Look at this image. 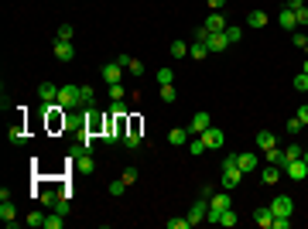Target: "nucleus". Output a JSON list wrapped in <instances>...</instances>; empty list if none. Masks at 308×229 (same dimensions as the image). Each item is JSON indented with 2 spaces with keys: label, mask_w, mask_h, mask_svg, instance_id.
<instances>
[{
  "label": "nucleus",
  "mask_w": 308,
  "mask_h": 229,
  "mask_svg": "<svg viewBox=\"0 0 308 229\" xmlns=\"http://www.w3.org/2000/svg\"><path fill=\"white\" fill-rule=\"evenodd\" d=\"M253 222H257L260 229L274 226V212H270V205H267V209H257V212H253Z\"/></svg>",
  "instance_id": "20"
},
{
  "label": "nucleus",
  "mask_w": 308,
  "mask_h": 229,
  "mask_svg": "<svg viewBox=\"0 0 308 229\" xmlns=\"http://www.w3.org/2000/svg\"><path fill=\"white\" fill-rule=\"evenodd\" d=\"M99 76H103V82H106V86H113V82H120V79H123V65H120V62H106V65L99 69Z\"/></svg>",
  "instance_id": "5"
},
{
  "label": "nucleus",
  "mask_w": 308,
  "mask_h": 229,
  "mask_svg": "<svg viewBox=\"0 0 308 229\" xmlns=\"http://www.w3.org/2000/svg\"><path fill=\"white\" fill-rule=\"evenodd\" d=\"M38 99H41V103H55V99H58V86L41 82V86H38Z\"/></svg>",
  "instance_id": "19"
},
{
  "label": "nucleus",
  "mask_w": 308,
  "mask_h": 229,
  "mask_svg": "<svg viewBox=\"0 0 308 229\" xmlns=\"http://www.w3.org/2000/svg\"><path fill=\"white\" fill-rule=\"evenodd\" d=\"M172 58H189V45L185 41H172Z\"/></svg>",
  "instance_id": "29"
},
{
  "label": "nucleus",
  "mask_w": 308,
  "mask_h": 229,
  "mask_svg": "<svg viewBox=\"0 0 308 229\" xmlns=\"http://www.w3.org/2000/svg\"><path fill=\"white\" fill-rule=\"evenodd\" d=\"M284 127H288V134L294 137V134H301V127H305V123H301L298 116H291V120H288V123H284Z\"/></svg>",
  "instance_id": "38"
},
{
  "label": "nucleus",
  "mask_w": 308,
  "mask_h": 229,
  "mask_svg": "<svg viewBox=\"0 0 308 229\" xmlns=\"http://www.w3.org/2000/svg\"><path fill=\"white\" fill-rule=\"evenodd\" d=\"M281 171H284V168H277V164H267V168L260 171V181H264V185H277Z\"/></svg>",
  "instance_id": "21"
},
{
  "label": "nucleus",
  "mask_w": 308,
  "mask_h": 229,
  "mask_svg": "<svg viewBox=\"0 0 308 229\" xmlns=\"http://www.w3.org/2000/svg\"><path fill=\"white\" fill-rule=\"evenodd\" d=\"M267 14H264V11H250V18H247V24H250V28H267Z\"/></svg>",
  "instance_id": "26"
},
{
  "label": "nucleus",
  "mask_w": 308,
  "mask_h": 229,
  "mask_svg": "<svg viewBox=\"0 0 308 229\" xmlns=\"http://www.w3.org/2000/svg\"><path fill=\"white\" fill-rule=\"evenodd\" d=\"M0 219L7 222V229L18 226V212H14V205H11V198H7V202H0Z\"/></svg>",
  "instance_id": "16"
},
{
  "label": "nucleus",
  "mask_w": 308,
  "mask_h": 229,
  "mask_svg": "<svg viewBox=\"0 0 308 229\" xmlns=\"http://www.w3.org/2000/svg\"><path fill=\"white\" fill-rule=\"evenodd\" d=\"M284 154H288V161H298V157L305 154V147H301V144L294 140V144H288V147H284Z\"/></svg>",
  "instance_id": "32"
},
{
  "label": "nucleus",
  "mask_w": 308,
  "mask_h": 229,
  "mask_svg": "<svg viewBox=\"0 0 308 229\" xmlns=\"http://www.w3.org/2000/svg\"><path fill=\"white\" fill-rule=\"evenodd\" d=\"M294 89H298V93H308V76H305V72L294 76Z\"/></svg>",
  "instance_id": "39"
},
{
  "label": "nucleus",
  "mask_w": 308,
  "mask_h": 229,
  "mask_svg": "<svg viewBox=\"0 0 308 229\" xmlns=\"http://www.w3.org/2000/svg\"><path fill=\"white\" fill-rule=\"evenodd\" d=\"M206 4H209L212 11H223V7H226V0H206Z\"/></svg>",
  "instance_id": "49"
},
{
  "label": "nucleus",
  "mask_w": 308,
  "mask_h": 229,
  "mask_svg": "<svg viewBox=\"0 0 308 229\" xmlns=\"http://www.w3.org/2000/svg\"><path fill=\"white\" fill-rule=\"evenodd\" d=\"M294 116H298L301 123H308V103H305V106H298V113H294Z\"/></svg>",
  "instance_id": "48"
},
{
  "label": "nucleus",
  "mask_w": 308,
  "mask_h": 229,
  "mask_svg": "<svg viewBox=\"0 0 308 229\" xmlns=\"http://www.w3.org/2000/svg\"><path fill=\"white\" fill-rule=\"evenodd\" d=\"M301 157H305V164H308V151H305V154H301Z\"/></svg>",
  "instance_id": "51"
},
{
  "label": "nucleus",
  "mask_w": 308,
  "mask_h": 229,
  "mask_svg": "<svg viewBox=\"0 0 308 229\" xmlns=\"http://www.w3.org/2000/svg\"><path fill=\"white\" fill-rule=\"evenodd\" d=\"M120 178H123L127 185H134V181H137V168H134V164H130V168H123V174H120Z\"/></svg>",
  "instance_id": "42"
},
{
  "label": "nucleus",
  "mask_w": 308,
  "mask_h": 229,
  "mask_svg": "<svg viewBox=\"0 0 308 229\" xmlns=\"http://www.w3.org/2000/svg\"><path fill=\"white\" fill-rule=\"evenodd\" d=\"M226 209H233L230 191H212V195H209V215H206V219H209V222H219Z\"/></svg>",
  "instance_id": "3"
},
{
  "label": "nucleus",
  "mask_w": 308,
  "mask_h": 229,
  "mask_svg": "<svg viewBox=\"0 0 308 229\" xmlns=\"http://www.w3.org/2000/svg\"><path fill=\"white\" fill-rule=\"evenodd\" d=\"M192 222H189V215L185 219H168V229H189Z\"/></svg>",
  "instance_id": "43"
},
{
  "label": "nucleus",
  "mask_w": 308,
  "mask_h": 229,
  "mask_svg": "<svg viewBox=\"0 0 308 229\" xmlns=\"http://www.w3.org/2000/svg\"><path fill=\"white\" fill-rule=\"evenodd\" d=\"M189 127H175L172 134H168V140H172V147H185V144H189Z\"/></svg>",
  "instance_id": "18"
},
{
  "label": "nucleus",
  "mask_w": 308,
  "mask_h": 229,
  "mask_svg": "<svg viewBox=\"0 0 308 229\" xmlns=\"http://www.w3.org/2000/svg\"><path fill=\"white\" fill-rule=\"evenodd\" d=\"M52 52H55L58 62H72V58H76V48H72V41H58V38H55Z\"/></svg>",
  "instance_id": "10"
},
{
  "label": "nucleus",
  "mask_w": 308,
  "mask_h": 229,
  "mask_svg": "<svg viewBox=\"0 0 308 229\" xmlns=\"http://www.w3.org/2000/svg\"><path fill=\"white\" fill-rule=\"evenodd\" d=\"M161 99H165V103H175V99H178V93H175L172 82H168V86H161Z\"/></svg>",
  "instance_id": "36"
},
{
  "label": "nucleus",
  "mask_w": 308,
  "mask_h": 229,
  "mask_svg": "<svg viewBox=\"0 0 308 229\" xmlns=\"http://www.w3.org/2000/svg\"><path fill=\"white\" fill-rule=\"evenodd\" d=\"M284 7H288V11H301V7H305V0H284Z\"/></svg>",
  "instance_id": "47"
},
{
  "label": "nucleus",
  "mask_w": 308,
  "mask_h": 229,
  "mask_svg": "<svg viewBox=\"0 0 308 229\" xmlns=\"http://www.w3.org/2000/svg\"><path fill=\"white\" fill-rule=\"evenodd\" d=\"M58 198H62L58 191H41V202H45V205H55Z\"/></svg>",
  "instance_id": "44"
},
{
  "label": "nucleus",
  "mask_w": 308,
  "mask_h": 229,
  "mask_svg": "<svg viewBox=\"0 0 308 229\" xmlns=\"http://www.w3.org/2000/svg\"><path fill=\"white\" fill-rule=\"evenodd\" d=\"M106 89H110V99H113V103H120V99L127 96V89H123V82H113V86H106Z\"/></svg>",
  "instance_id": "31"
},
{
  "label": "nucleus",
  "mask_w": 308,
  "mask_h": 229,
  "mask_svg": "<svg viewBox=\"0 0 308 229\" xmlns=\"http://www.w3.org/2000/svg\"><path fill=\"white\" fill-rule=\"evenodd\" d=\"M301 72H305V76H308V58H305V65H301Z\"/></svg>",
  "instance_id": "50"
},
{
  "label": "nucleus",
  "mask_w": 308,
  "mask_h": 229,
  "mask_svg": "<svg viewBox=\"0 0 308 229\" xmlns=\"http://www.w3.org/2000/svg\"><path fill=\"white\" fill-rule=\"evenodd\" d=\"M270 212H274V215H291V212H294V202H291L288 195H277V198L270 202Z\"/></svg>",
  "instance_id": "12"
},
{
  "label": "nucleus",
  "mask_w": 308,
  "mask_h": 229,
  "mask_svg": "<svg viewBox=\"0 0 308 229\" xmlns=\"http://www.w3.org/2000/svg\"><path fill=\"white\" fill-rule=\"evenodd\" d=\"M240 38H243V28H230V24H226V41H230V45H236Z\"/></svg>",
  "instance_id": "35"
},
{
  "label": "nucleus",
  "mask_w": 308,
  "mask_h": 229,
  "mask_svg": "<svg viewBox=\"0 0 308 229\" xmlns=\"http://www.w3.org/2000/svg\"><path fill=\"white\" fill-rule=\"evenodd\" d=\"M62 222H65V215H62V212H52V215L45 219V229H62Z\"/></svg>",
  "instance_id": "30"
},
{
  "label": "nucleus",
  "mask_w": 308,
  "mask_h": 229,
  "mask_svg": "<svg viewBox=\"0 0 308 229\" xmlns=\"http://www.w3.org/2000/svg\"><path fill=\"white\" fill-rule=\"evenodd\" d=\"M264 161H267V164H277V168H288V154L281 151L277 144H274V147H267V151H264Z\"/></svg>",
  "instance_id": "11"
},
{
  "label": "nucleus",
  "mask_w": 308,
  "mask_h": 229,
  "mask_svg": "<svg viewBox=\"0 0 308 229\" xmlns=\"http://www.w3.org/2000/svg\"><path fill=\"white\" fill-rule=\"evenodd\" d=\"M72 35H76V31H72V24H62L55 38H58V41H72Z\"/></svg>",
  "instance_id": "37"
},
{
  "label": "nucleus",
  "mask_w": 308,
  "mask_h": 229,
  "mask_svg": "<svg viewBox=\"0 0 308 229\" xmlns=\"http://www.w3.org/2000/svg\"><path fill=\"white\" fill-rule=\"evenodd\" d=\"M274 144H277V137L270 134V130H260V134H257V147H260V151H267Z\"/></svg>",
  "instance_id": "25"
},
{
  "label": "nucleus",
  "mask_w": 308,
  "mask_h": 229,
  "mask_svg": "<svg viewBox=\"0 0 308 229\" xmlns=\"http://www.w3.org/2000/svg\"><path fill=\"white\" fill-rule=\"evenodd\" d=\"M281 28H284V31H291V35H294V28H298V18H294V11H288V7L281 11Z\"/></svg>",
  "instance_id": "24"
},
{
  "label": "nucleus",
  "mask_w": 308,
  "mask_h": 229,
  "mask_svg": "<svg viewBox=\"0 0 308 229\" xmlns=\"http://www.w3.org/2000/svg\"><path fill=\"white\" fill-rule=\"evenodd\" d=\"M185 147H189V154H195V157H199V154H206V151H209V147H206V140H202V137H195V140H189V144H185Z\"/></svg>",
  "instance_id": "27"
},
{
  "label": "nucleus",
  "mask_w": 308,
  "mask_h": 229,
  "mask_svg": "<svg viewBox=\"0 0 308 229\" xmlns=\"http://www.w3.org/2000/svg\"><path fill=\"white\" fill-rule=\"evenodd\" d=\"M240 181H243V171H240V164H226V168H223V188L230 191V188H236Z\"/></svg>",
  "instance_id": "7"
},
{
  "label": "nucleus",
  "mask_w": 308,
  "mask_h": 229,
  "mask_svg": "<svg viewBox=\"0 0 308 229\" xmlns=\"http://www.w3.org/2000/svg\"><path fill=\"white\" fill-rule=\"evenodd\" d=\"M206 55H212V52H209V45H202V41H192V45H189V58L202 62Z\"/></svg>",
  "instance_id": "23"
},
{
  "label": "nucleus",
  "mask_w": 308,
  "mask_h": 229,
  "mask_svg": "<svg viewBox=\"0 0 308 229\" xmlns=\"http://www.w3.org/2000/svg\"><path fill=\"white\" fill-rule=\"evenodd\" d=\"M158 82H161V86H168V82H175L172 69H158Z\"/></svg>",
  "instance_id": "40"
},
{
  "label": "nucleus",
  "mask_w": 308,
  "mask_h": 229,
  "mask_svg": "<svg viewBox=\"0 0 308 229\" xmlns=\"http://www.w3.org/2000/svg\"><path fill=\"white\" fill-rule=\"evenodd\" d=\"M284 174H288L291 181H305V178H308V164H305V157H298V161H288Z\"/></svg>",
  "instance_id": "8"
},
{
  "label": "nucleus",
  "mask_w": 308,
  "mask_h": 229,
  "mask_svg": "<svg viewBox=\"0 0 308 229\" xmlns=\"http://www.w3.org/2000/svg\"><path fill=\"white\" fill-rule=\"evenodd\" d=\"M58 103H62L65 110H86V106H82V86H76V82L58 86Z\"/></svg>",
  "instance_id": "2"
},
{
  "label": "nucleus",
  "mask_w": 308,
  "mask_h": 229,
  "mask_svg": "<svg viewBox=\"0 0 308 229\" xmlns=\"http://www.w3.org/2000/svg\"><path fill=\"white\" fill-rule=\"evenodd\" d=\"M69 161H72V164H76V168H79L82 174H93V171H96V161H93V151H89V147H86L82 140H79L76 147L69 151Z\"/></svg>",
  "instance_id": "1"
},
{
  "label": "nucleus",
  "mask_w": 308,
  "mask_h": 229,
  "mask_svg": "<svg viewBox=\"0 0 308 229\" xmlns=\"http://www.w3.org/2000/svg\"><path fill=\"white\" fill-rule=\"evenodd\" d=\"M52 209H55V212H62V215H69V198L62 195V198H58V202H55V205H52Z\"/></svg>",
  "instance_id": "45"
},
{
  "label": "nucleus",
  "mask_w": 308,
  "mask_h": 229,
  "mask_svg": "<svg viewBox=\"0 0 308 229\" xmlns=\"http://www.w3.org/2000/svg\"><path fill=\"white\" fill-rule=\"evenodd\" d=\"M294 18H298V28H308V7H301V11H294Z\"/></svg>",
  "instance_id": "46"
},
{
  "label": "nucleus",
  "mask_w": 308,
  "mask_h": 229,
  "mask_svg": "<svg viewBox=\"0 0 308 229\" xmlns=\"http://www.w3.org/2000/svg\"><path fill=\"white\" fill-rule=\"evenodd\" d=\"M202 140H206V147H209V151H219V147H223V144H226V134H223V130H219V127H216V123H212L209 130H206V134H202Z\"/></svg>",
  "instance_id": "6"
},
{
  "label": "nucleus",
  "mask_w": 308,
  "mask_h": 229,
  "mask_svg": "<svg viewBox=\"0 0 308 229\" xmlns=\"http://www.w3.org/2000/svg\"><path fill=\"white\" fill-rule=\"evenodd\" d=\"M291 45H294V48H305V45H308V35L294 31V35H291Z\"/></svg>",
  "instance_id": "41"
},
{
  "label": "nucleus",
  "mask_w": 308,
  "mask_h": 229,
  "mask_svg": "<svg viewBox=\"0 0 308 229\" xmlns=\"http://www.w3.org/2000/svg\"><path fill=\"white\" fill-rule=\"evenodd\" d=\"M202 24H206V28H209L212 35H219V31H226V18H223V11H212L209 18L202 21Z\"/></svg>",
  "instance_id": "14"
},
{
  "label": "nucleus",
  "mask_w": 308,
  "mask_h": 229,
  "mask_svg": "<svg viewBox=\"0 0 308 229\" xmlns=\"http://www.w3.org/2000/svg\"><path fill=\"white\" fill-rule=\"evenodd\" d=\"M45 219H48V215H45V212H31V215H28V219H24V226L38 229V226H45Z\"/></svg>",
  "instance_id": "28"
},
{
  "label": "nucleus",
  "mask_w": 308,
  "mask_h": 229,
  "mask_svg": "<svg viewBox=\"0 0 308 229\" xmlns=\"http://www.w3.org/2000/svg\"><path fill=\"white\" fill-rule=\"evenodd\" d=\"M110 195H113V198H120V195H123V191H127V181H123V178H116V181H110Z\"/></svg>",
  "instance_id": "33"
},
{
  "label": "nucleus",
  "mask_w": 308,
  "mask_h": 229,
  "mask_svg": "<svg viewBox=\"0 0 308 229\" xmlns=\"http://www.w3.org/2000/svg\"><path fill=\"white\" fill-rule=\"evenodd\" d=\"M209 127H212V116L206 113V110H199V113L192 116V123H189V134H192V137H202Z\"/></svg>",
  "instance_id": "4"
},
{
  "label": "nucleus",
  "mask_w": 308,
  "mask_h": 229,
  "mask_svg": "<svg viewBox=\"0 0 308 229\" xmlns=\"http://www.w3.org/2000/svg\"><path fill=\"white\" fill-rule=\"evenodd\" d=\"M7 140H11V144H24V140H28V130H24V127H21V123H14V127H7Z\"/></svg>",
  "instance_id": "22"
},
{
  "label": "nucleus",
  "mask_w": 308,
  "mask_h": 229,
  "mask_svg": "<svg viewBox=\"0 0 308 229\" xmlns=\"http://www.w3.org/2000/svg\"><path fill=\"white\" fill-rule=\"evenodd\" d=\"M116 62H120L130 76H144V62H137L134 55H116Z\"/></svg>",
  "instance_id": "13"
},
{
  "label": "nucleus",
  "mask_w": 308,
  "mask_h": 229,
  "mask_svg": "<svg viewBox=\"0 0 308 229\" xmlns=\"http://www.w3.org/2000/svg\"><path fill=\"white\" fill-rule=\"evenodd\" d=\"M236 222H240V219H236V212H233V209H226V212H223V219H219V226H226V229H233Z\"/></svg>",
  "instance_id": "34"
},
{
  "label": "nucleus",
  "mask_w": 308,
  "mask_h": 229,
  "mask_svg": "<svg viewBox=\"0 0 308 229\" xmlns=\"http://www.w3.org/2000/svg\"><path fill=\"white\" fill-rule=\"evenodd\" d=\"M206 215H209V198H202V195H199V202L189 209V222H192V226H199Z\"/></svg>",
  "instance_id": "9"
},
{
  "label": "nucleus",
  "mask_w": 308,
  "mask_h": 229,
  "mask_svg": "<svg viewBox=\"0 0 308 229\" xmlns=\"http://www.w3.org/2000/svg\"><path fill=\"white\" fill-rule=\"evenodd\" d=\"M236 164H240V171H243V174H253V168L260 164V157H257V154H240Z\"/></svg>",
  "instance_id": "17"
},
{
  "label": "nucleus",
  "mask_w": 308,
  "mask_h": 229,
  "mask_svg": "<svg viewBox=\"0 0 308 229\" xmlns=\"http://www.w3.org/2000/svg\"><path fill=\"white\" fill-rule=\"evenodd\" d=\"M206 45H209V52H212V55L226 52V45H230V41H226V31H219V35H212V31H209V41H206Z\"/></svg>",
  "instance_id": "15"
}]
</instances>
